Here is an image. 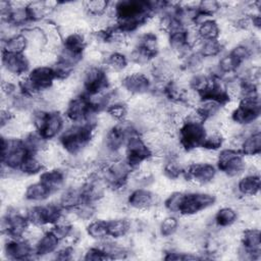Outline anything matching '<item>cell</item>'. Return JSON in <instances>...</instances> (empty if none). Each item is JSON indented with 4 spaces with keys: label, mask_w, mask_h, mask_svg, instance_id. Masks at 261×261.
<instances>
[{
    "label": "cell",
    "mask_w": 261,
    "mask_h": 261,
    "mask_svg": "<svg viewBox=\"0 0 261 261\" xmlns=\"http://www.w3.org/2000/svg\"><path fill=\"white\" fill-rule=\"evenodd\" d=\"M25 50H28V40L22 33L3 40V52L5 53L23 54Z\"/></svg>",
    "instance_id": "cell-20"
},
{
    "label": "cell",
    "mask_w": 261,
    "mask_h": 261,
    "mask_svg": "<svg viewBox=\"0 0 261 261\" xmlns=\"http://www.w3.org/2000/svg\"><path fill=\"white\" fill-rule=\"evenodd\" d=\"M217 66L220 72H222L223 74H228L237 71L238 67L241 65L230 54H227L219 59Z\"/></svg>",
    "instance_id": "cell-29"
},
{
    "label": "cell",
    "mask_w": 261,
    "mask_h": 261,
    "mask_svg": "<svg viewBox=\"0 0 261 261\" xmlns=\"http://www.w3.org/2000/svg\"><path fill=\"white\" fill-rule=\"evenodd\" d=\"M84 259L86 260H106L112 259L101 247H92L85 252Z\"/></svg>",
    "instance_id": "cell-30"
},
{
    "label": "cell",
    "mask_w": 261,
    "mask_h": 261,
    "mask_svg": "<svg viewBox=\"0 0 261 261\" xmlns=\"http://www.w3.org/2000/svg\"><path fill=\"white\" fill-rule=\"evenodd\" d=\"M196 31L201 41L218 40L220 36V27L213 18H209L198 24L196 27Z\"/></svg>",
    "instance_id": "cell-17"
},
{
    "label": "cell",
    "mask_w": 261,
    "mask_h": 261,
    "mask_svg": "<svg viewBox=\"0 0 261 261\" xmlns=\"http://www.w3.org/2000/svg\"><path fill=\"white\" fill-rule=\"evenodd\" d=\"M86 231L88 236L94 240H97V241L106 240L109 237L107 220L105 219L91 220L86 227Z\"/></svg>",
    "instance_id": "cell-22"
},
{
    "label": "cell",
    "mask_w": 261,
    "mask_h": 261,
    "mask_svg": "<svg viewBox=\"0 0 261 261\" xmlns=\"http://www.w3.org/2000/svg\"><path fill=\"white\" fill-rule=\"evenodd\" d=\"M215 201L216 197L209 193H185L177 213L182 216H193L211 207Z\"/></svg>",
    "instance_id": "cell-6"
},
{
    "label": "cell",
    "mask_w": 261,
    "mask_h": 261,
    "mask_svg": "<svg viewBox=\"0 0 261 261\" xmlns=\"http://www.w3.org/2000/svg\"><path fill=\"white\" fill-rule=\"evenodd\" d=\"M238 192L244 197H256L260 191V176L259 173H248L240 178L237 185Z\"/></svg>",
    "instance_id": "cell-14"
},
{
    "label": "cell",
    "mask_w": 261,
    "mask_h": 261,
    "mask_svg": "<svg viewBox=\"0 0 261 261\" xmlns=\"http://www.w3.org/2000/svg\"><path fill=\"white\" fill-rule=\"evenodd\" d=\"M3 71L14 77H22L30 72V59L23 54H11L3 52Z\"/></svg>",
    "instance_id": "cell-9"
},
{
    "label": "cell",
    "mask_w": 261,
    "mask_h": 261,
    "mask_svg": "<svg viewBox=\"0 0 261 261\" xmlns=\"http://www.w3.org/2000/svg\"><path fill=\"white\" fill-rule=\"evenodd\" d=\"M107 115L113 119V120H118L122 121L127 115V107L122 104L121 102H116V103H111L106 109H105Z\"/></svg>",
    "instance_id": "cell-27"
},
{
    "label": "cell",
    "mask_w": 261,
    "mask_h": 261,
    "mask_svg": "<svg viewBox=\"0 0 261 261\" xmlns=\"http://www.w3.org/2000/svg\"><path fill=\"white\" fill-rule=\"evenodd\" d=\"M27 77L39 93L51 89L56 80L55 72L52 66L49 65H38L32 68L27 74Z\"/></svg>",
    "instance_id": "cell-10"
},
{
    "label": "cell",
    "mask_w": 261,
    "mask_h": 261,
    "mask_svg": "<svg viewBox=\"0 0 261 261\" xmlns=\"http://www.w3.org/2000/svg\"><path fill=\"white\" fill-rule=\"evenodd\" d=\"M216 167L212 162L194 161L184 169L187 180L195 185H208L216 176Z\"/></svg>",
    "instance_id": "cell-7"
},
{
    "label": "cell",
    "mask_w": 261,
    "mask_h": 261,
    "mask_svg": "<svg viewBox=\"0 0 261 261\" xmlns=\"http://www.w3.org/2000/svg\"><path fill=\"white\" fill-rule=\"evenodd\" d=\"M108 6H109L108 2L101 1V0L87 1L83 3L84 10L88 13V15H91L93 17H98L103 15L108 9Z\"/></svg>",
    "instance_id": "cell-26"
},
{
    "label": "cell",
    "mask_w": 261,
    "mask_h": 261,
    "mask_svg": "<svg viewBox=\"0 0 261 261\" xmlns=\"http://www.w3.org/2000/svg\"><path fill=\"white\" fill-rule=\"evenodd\" d=\"M60 240L55 236V233L50 229L43 232L39 240L35 244V253L38 256H45L49 254H54L59 246Z\"/></svg>",
    "instance_id": "cell-15"
},
{
    "label": "cell",
    "mask_w": 261,
    "mask_h": 261,
    "mask_svg": "<svg viewBox=\"0 0 261 261\" xmlns=\"http://www.w3.org/2000/svg\"><path fill=\"white\" fill-rule=\"evenodd\" d=\"M178 228V220L174 216H166L165 218L162 219L160 226H159V231L162 237H171L174 234V232Z\"/></svg>",
    "instance_id": "cell-28"
},
{
    "label": "cell",
    "mask_w": 261,
    "mask_h": 261,
    "mask_svg": "<svg viewBox=\"0 0 261 261\" xmlns=\"http://www.w3.org/2000/svg\"><path fill=\"white\" fill-rule=\"evenodd\" d=\"M45 164L38 153H30L23 163L21 164L19 171L27 175H34L41 173L44 170Z\"/></svg>",
    "instance_id": "cell-21"
},
{
    "label": "cell",
    "mask_w": 261,
    "mask_h": 261,
    "mask_svg": "<svg viewBox=\"0 0 261 261\" xmlns=\"http://www.w3.org/2000/svg\"><path fill=\"white\" fill-rule=\"evenodd\" d=\"M218 10H220V4L215 1H202L199 4L198 11L207 14L212 17L213 14H215Z\"/></svg>",
    "instance_id": "cell-31"
},
{
    "label": "cell",
    "mask_w": 261,
    "mask_h": 261,
    "mask_svg": "<svg viewBox=\"0 0 261 261\" xmlns=\"http://www.w3.org/2000/svg\"><path fill=\"white\" fill-rule=\"evenodd\" d=\"M127 204L136 210H149L156 204V195L148 189L138 188L128 195Z\"/></svg>",
    "instance_id": "cell-12"
},
{
    "label": "cell",
    "mask_w": 261,
    "mask_h": 261,
    "mask_svg": "<svg viewBox=\"0 0 261 261\" xmlns=\"http://www.w3.org/2000/svg\"><path fill=\"white\" fill-rule=\"evenodd\" d=\"M260 114L259 95L241 97L237 106L231 111L230 119L239 125H250L254 123Z\"/></svg>",
    "instance_id": "cell-3"
},
{
    "label": "cell",
    "mask_w": 261,
    "mask_h": 261,
    "mask_svg": "<svg viewBox=\"0 0 261 261\" xmlns=\"http://www.w3.org/2000/svg\"><path fill=\"white\" fill-rule=\"evenodd\" d=\"M52 192L40 180L37 182L30 184L23 193L24 198L31 202H42L47 200Z\"/></svg>",
    "instance_id": "cell-19"
},
{
    "label": "cell",
    "mask_w": 261,
    "mask_h": 261,
    "mask_svg": "<svg viewBox=\"0 0 261 261\" xmlns=\"http://www.w3.org/2000/svg\"><path fill=\"white\" fill-rule=\"evenodd\" d=\"M222 43L219 40L203 41L200 47V55L203 58H211L217 56L222 50Z\"/></svg>",
    "instance_id": "cell-25"
},
{
    "label": "cell",
    "mask_w": 261,
    "mask_h": 261,
    "mask_svg": "<svg viewBox=\"0 0 261 261\" xmlns=\"http://www.w3.org/2000/svg\"><path fill=\"white\" fill-rule=\"evenodd\" d=\"M238 212L230 206H223L219 208L214 215V223L218 227H230L238 221Z\"/></svg>",
    "instance_id": "cell-18"
},
{
    "label": "cell",
    "mask_w": 261,
    "mask_h": 261,
    "mask_svg": "<svg viewBox=\"0 0 261 261\" xmlns=\"http://www.w3.org/2000/svg\"><path fill=\"white\" fill-rule=\"evenodd\" d=\"M207 135L205 123L184 120L178 127V141L180 147L188 151H195L201 148Z\"/></svg>",
    "instance_id": "cell-4"
},
{
    "label": "cell",
    "mask_w": 261,
    "mask_h": 261,
    "mask_svg": "<svg viewBox=\"0 0 261 261\" xmlns=\"http://www.w3.org/2000/svg\"><path fill=\"white\" fill-rule=\"evenodd\" d=\"M122 88L130 95H145L151 87L149 77L140 71L126 72L121 80Z\"/></svg>",
    "instance_id": "cell-11"
},
{
    "label": "cell",
    "mask_w": 261,
    "mask_h": 261,
    "mask_svg": "<svg viewBox=\"0 0 261 261\" xmlns=\"http://www.w3.org/2000/svg\"><path fill=\"white\" fill-rule=\"evenodd\" d=\"M105 64L111 71L118 72L127 68L128 60L121 52L113 51L105 58Z\"/></svg>",
    "instance_id": "cell-24"
},
{
    "label": "cell",
    "mask_w": 261,
    "mask_h": 261,
    "mask_svg": "<svg viewBox=\"0 0 261 261\" xmlns=\"http://www.w3.org/2000/svg\"><path fill=\"white\" fill-rule=\"evenodd\" d=\"M39 180L54 193L63 187L65 182V173L60 168L51 167L40 173Z\"/></svg>",
    "instance_id": "cell-13"
},
{
    "label": "cell",
    "mask_w": 261,
    "mask_h": 261,
    "mask_svg": "<svg viewBox=\"0 0 261 261\" xmlns=\"http://www.w3.org/2000/svg\"><path fill=\"white\" fill-rule=\"evenodd\" d=\"M3 251L7 259L14 260H24L36 255L35 245L24 238L8 239L3 246Z\"/></svg>",
    "instance_id": "cell-8"
},
{
    "label": "cell",
    "mask_w": 261,
    "mask_h": 261,
    "mask_svg": "<svg viewBox=\"0 0 261 261\" xmlns=\"http://www.w3.org/2000/svg\"><path fill=\"white\" fill-rule=\"evenodd\" d=\"M125 161L134 168H139V166L153 157L152 150L145 142V140L136 133L132 134L125 143Z\"/></svg>",
    "instance_id": "cell-5"
},
{
    "label": "cell",
    "mask_w": 261,
    "mask_h": 261,
    "mask_svg": "<svg viewBox=\"0 0 261 261\" xmlns=\"http://www.w3.org/2000/svg\"><path fill=\"white\" fill-rule=\"evenodd\" d=\"M95 122L73 123L64 129L59 138L61 147L70 155H76L84 151L95 137Z\"/></svg>",
    "instance_id": "cell-1"
},
{
    "label": "cell",
    "mask_w": 261,
    "mask_h": 261,
    "mask_svg": "<svg viewBox=\"0 0 261 261\" xmlns=\"http://www.w3.org/2000/svg\"><path fill=\"white\" fill-rule=\"evenodd\" d=\"M215 163L217 168L228 177L243 174L247 166L244 155L239 149L233 147L221 149L216 154Z\"/></svg>",
    "instance_id": "cell-2"
},
{
    "label": "cell",
    "mask_w": 261,
    "mask_h": 261,
    "mask_svg": "<svg viewBox=\"0 0 261 261\" xmlns=\"http://www.w3.org/2000/svg\"><path fill=\"white\" fill-rule=\"evenodd\" d=\"M108 234L113 239H122L130 230V224L126 219L115 218L107 220Z\"/></svg>",
    "instance_id": "cell-23"
},
{
    "label": "cell",
    "mask_w": 261,
    "mask_h": 261,
    "mask_svg": "<svg viewBox=\"0 0 261 261\" xmlns=\"http://www.w3.org/2000/svg\"><path fill=\"white\" fill-rule=\"evenodd\" d=\"M239 150L244 157H253L260 154L261 151V133L259 129L251 132L243 138Z\"/></svg>",
    "instance_id": "cell-16"
}]
</instances>
